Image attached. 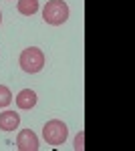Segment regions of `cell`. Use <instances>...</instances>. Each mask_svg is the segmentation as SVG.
<instances>
[{
	"label": "cell",
	"instance_id": "cell-1",
	"mask_svg": "<svg viewBox=\"0 0 135 151\" xmlns=\"http://www.w3.org/2000/svg\"><path fill=\"white\" fill-rule=\"evenodd\" d=\"M43 18L51 26H61L69 20V4L65 0H48L43 8Z\"/></svg>",
	"mask_w": 135,
	"mask_h": 151
},
{
	"label": "cell",
	"instance_id": "cell-2",
	"mask_svg": "<svg viewBox=\"0 0 135 151\" xmlns=\"http://www.w3.org/2000/svg\"><path fill=\"white\" fill-rule=\"evenodd\" d=\"M18 65L24 73L28 75H34V73H40L43 67H45V52L36 47H30V48H24L18 57Z\"/></svg>",
	"mask_w": 135,
	"mask_h": 151
},
{
	"label": "cell",
	"instance_id": "cell-3",
	"mask_svg": "<svg viewBox=\"0 0 135 151\" xmlns=\"http://www.w3.org/2000/svg\"><path fill=\"white\" fill-rule=\"evenodd\" d=\"M43 137H45V141L48 143V145L58 147V145H63V143L67 141L69 129H67V125H65L63 121L53 119V121L45 123V127H43Z\"/></svg>",
	"mask_w": 135,
	"mask_h": 151
},
{
	"label": "cell",
	"instance_id": "cell-4",
	"mask_svg": "<svg viewBox=\"0 0 135 151\" xmlns=\"http://www.w3.org/2000/svg\"><path fill=\"white\" fill-rule=\"evenodd\" d=\"M40 147L38 145V137L32 129H22L16 137V149L20 151H36Z\"/></svg>",
	"mask_w": 135,
	"mask_h": 151
},
{
	"label": "cell",
	"instance_id": "cell-5",
	"mask_svg": "<svg viewBox=\"0 0 135 151\" xmlns=\"http://www.w3.org/2000/svg\"><path fill=\"white\" fill-rule=\"evenodd\" d=\"M34 105H36V93L32 89H22L20 93L16 95V107L22 109V111H30Z\"/></svg>",
	"mask_w": 135,
	"mask_h": 151
},
{
	"label": "cell",
	"instance_id": "cell-6",
	"mask_svg": "<svg viewBox=\"0 0 135 151\" xmlns=\"http://www.w3.org/2000/svg\"><path fill=\"white\" fill-rule=\"evenodd\" d=\"M20 125V115L14 111H2L0 113V129L2 131H14Z\"/></svg>",
	"mask_w": 135,
	"mask_h": 151
},
{
	"label": "cell",
	"instance_id": "cell-7",
	"mask_svg": "<svg viewBox=\"0 0 135 151\" xmlns=\"http://www.w3.org/2000/svg\"><path fill=\"white\" fill-rule=\"evenodd\" d=\"M16 8L24 16H32V14L38 12V0H18Z\"/></svg>",
	"mask_w": 135,
	"mask_h": 151
},
{
	"label": "cell",
	"instance_id": "cell-8",
	"mask_svg": "<svg viewBox=\"0 0 135 151\" xmlns=\"http://www.w3.org/2000/svg\"><path fill=\"white\" fill-rule=\"evenodd\" d=\"M10 103H12V93H10V89H8L6 85H0V109L8 107Z\"/></svg>",
	"mask_w": 135,
	"mask_h": 151
},
{
	"label": "cell",
	"instance_id": "cell-9",
	"mask_svg": "<svg viewBox=\"0 0 135 151\" xmlns=\"http://www.w3.org/2000/svg\"><path fill=\"white\" fill-rule=\"evenodd\" d=\"M83 139H85V131H81L79 135H77V139H75V149L77 151H83V147H85L83 145Z\"/></svg>",
	"mask_w": 135,
	"mask_h": 151
},
{
	"label": "cell",
	"instance_id": "cell-10",
	"mask_svg": "<svg viewBox=\"0 0 135 151\" xmlns=\"http://www.w3.org/2000/svg\"><path fill=\"white\" fill-rule=\"evenodd\" d=\"M0 24H2V12H0Z\"/></svg>",
	"mask_w": 135,
	"mask_h": 151
}]
</instances>
